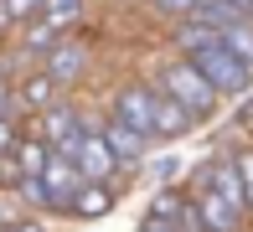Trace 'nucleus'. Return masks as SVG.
<instances>
[{"label": "nucleus", "mask_w": 253, "mask_h": 232, "mask_svg": "<svg viewBox=\"0 0 253 232\" xmlns=\"http://www.w3.org/2000/svg\"><path fill=\"white\" fill-rule=\"evenodd\" d=\"M145 77H150V83H155L160 93L181 98L191 114H197V119H217V114H222V103H227L222 93H217V88H212V83H207V77L197 73V62H191V57H181V52L155 57Z\"/></svg>", "instance_id": "obj_1"}, {"label": "nucleus", "mask_w": 253, "mask_h": 232, "mask_svg": "<svg viewBox=\"0 0 253 232\" xmlns=\"http://www.w3.org/2000/svg\"><path fill=\"white\" fill-rule=\"evenodd\" d=\"M67 160H73L78 170H83V181H103V186H119L124 181V165L114 160V150H109V139L98 134V124L83 114V129H78L67 145H57Z\"/></svg>", "instance_id": "obj_2"}, {"label": "nucleus", "mask_w": 253, "mask_h": 232, "mask_svg": "<svg viewBox=\"0 0 253 232\" xmlns=\"http://www.w3.org/2000/svg\"><path fill=\"white\" fill-rule=\"evenodd\" d=\"M93 124H98V134L109 139V150H114V160L124 165V176L145 170V160H150V145H155L150 134H140L134 124H124L114 109H103V119H93Z\"/></svg>", "instance_id": "obj_3"}, {"label": "nucleus", "mask_w": 253, "mask_h": 232, "mask_svg": "<svg viewBox=\"0 0 253 232\" xmlns=\"http://www.w3.org/2000/svg\"><path fill=\"white\" fill-rule=\"evenodd\" d=\"M109 109L119 114L124 124H134L140 134L160 139L155 134V83H150V77H124V83L114 88V103H109Z\"/></svg>", "instance_id": "obj_4"}, {"label": "nucleus", "mask_w": 253, "mask_h": 232, "mask_svg": "<svg viewBox=\"0 0 253 232\" xmlns=\"http://www.w3.org/2000/svg\"><path fill=\"white\" fill-rule=\"evenodd\" d=\"M88 67H93V46H88V37H57V46L42 57V73H52L62 88H73Z\"/></svg>", "instance_id": "obj_5"}, {"label": "nucleus", "mask_w": 253, "mask_h": 232, "mask_svg": "<svg viewBox=\"0 0 253 232\" xmlns=\"http://www.w3.org/2000/svg\"><path fill=\"white\" fill-rule=\"evenodd\" d=\"M186 196L197 201V212H202L207 232H243V222H248V217L238 212V206H227L222 196L207 186V181H186Z\"/></svg>", "instance_id": "obj_6"}, {"label": "nucleus", "mask_w": 253, "mask_h": 232, "mask_svg": "<svg viewBox=\"0 0 253 232\" xmlns=\"http://www.w3.org/2000/svg\"><path fill=\"white\" fill-rule=\"evenodd\" d=\"M47 196H52V212H67L73 206V196H78V186H83V170L73 165V160L62 155V150H52V160H47Z\"/></svg>", "instance_id": "obj_7"}, {"label": "nucleus", "mask_w": 253, "mask_h": 232, "mask_svg": "<svg viewBox=\"0 0 253 232\" xmlns=\"http://www.w3.org/2000/svg\"><path fill=\"white\" fill-rule=\"evenodd\" d=\"M78 129H83V114H78L67 98H57V103H47V109L37 114V134L47 139L52 150H57V145H67V139H73Z\"/></svg>", "instance_id": "obj_8"}, {"label": "nucleus", "mask_w": 253, "mask_h": 232, "mask_svg": "<svg viewBox=\"0 0 253 232\" xmlns=\"http://www.w3.org/2000/svg\"><path fill=\"white\" fill-rule=\"evenodd\" d=\"M197 124H202V119H197L181 98H170V93L155 88V134H160V139H186Z\"/></svg>", "instance_id": "obj_9"}, {"label": "nucleus", "mask_w": 253, "mask_h": 232, "mask_svg": "<svg viewBox=\"0 0 253 232\" xmlns=\"http://www.w3.org/2000/svg\"><path fill=\"white\" fill-rule=\"evenodd\" d=\"M114 186H103V181H83L78 186V196H73V206H67V217H88V222H98V217H109L114 212Z\"/></svg>", "instance_id": "obj_10"}, {"label": "nucleus", "mask_w": 253, "mask_h": 232, "mask_svg": "<svg viewBox=\"0 0 253 232\" xmlns=\"http://www.w3.org/2000/svg\"><path fill=\"white\" fill-rule=\"evenodd\" d=\"M16 98H21V109L42 114L47 103H57V98H62V83H57L52 73H42V67H37V73H26V77H21V93H16Z\"/></svg>", "instance_id": "obj_11"}, {"label": "nucleus", "mask_w": 253, "mask_h": 232, "mask_svg": "<svg viewBox=\"0 0 253 232\" xmlns=\"http://www.w3.org/2000/svg\"><path fill=\"white\" fill-rule=\"evenodd\" d=\"M10 160H16L21 176H47V160H52V145L42 134H21V145L10 150Z\"/></svg>", "instance_id": "obj_12"}, {"label": "nucleus", "mask_w": 253, "mask_h": 232, "mask_svg": "<svg viewBox=\"0 0 253 232\" xmlns=\"http://www.w3.org/2000/svg\"><path fill=\"white\" fill-rule=\"evenodd\" d=\"M10 196H16L26 212H52V196H47V181L42 176H16L10 181Z\"/></svg>", "instance_id": "obj_13"}, {"label": "nucleus", "mask_w": 253, "mask_h": 232, "mask_svg": "<svg viewBox=\"0 0 253 232\" xmlns=\"http://www.w3.org/2000/svg\"><path fill=\"white\" fill-rule=\"evenodd\" d=\"M83 5L88 0H42V21L57 31H73L78 21H83Z\"/></svg>", "instance_id": "obj_14"}, {"label": "nucleus", "mask_w": 253, "mask_h": 232, "mask_svg": "<svg viewBox=\"0 0 253 232\" xmlns=\"http://www.w3.org/2000/svg\"><path fill=\"white\" fill-rule=\"evenodd\" d=\"M222 41L233 46L238 57H243V62L253 67V16H238V21H227L222 26Z\"/></svg>", "instance_id": "obj_15"}, {"label": "nucleus", "mask_w": 253, "mask_h": 232, "mask_svg": "<svg viewBox=\"0 0 253 232\" xmlns=\"http://www.w3.org/2000/svg\"><path fill=\"white\" fill-rule=\"evenodd\" d=\"M150 10L170 16V21H186V16H197V0H150Z\"/></svg>", "instance_id": "obj_16"}, {"label": "nucleus", "mask_w": 253, "mask_h": 232, "mask_svg": "<svg viewBox=\"0 0 253 232\" xmlns=\"http://www.w3.org/2000/svg\"><path fill=\"white\" fill-rule=\"evenodd\" d=\"M238 155V176H243V196H248V217H253V145L248 150H233Z\"/></svg>", "instance_id": "obj_17"}, {"label": "nucleus", "mask_w": 253, "mask_h": 232, "mask_svg": "<svg viewBox=\"0 0 253 232\" xmlns=\"http://www.w3.org/2000/svg\"><path fill=\"white\" fill-rule=\"evenodd\" d=\"M16 145H21V124L16 119H0V160H5Z\"/></svg>", "instance_id": "obj_18"}, {"label": "nucleus", "mask_w": 253, "mask_h": 232, "mask_svg": "<svg viewBox=\"0 0 253 232\" xmlns=\"http://www.w3.org/2000/svg\"><path fill=\"white\" fill-rule=\"evenodd\" d=\"M10 16H16V26H21V21H37L42 16V0H10Z\"/></svg>", "instance_id": "obj_19"}, {"label": "nucleus", "mask_w": 253, "mask_h": 232, "mask_svg": "<svg viewBox=\"0 0 253 232\" xmlns=\"http://www.w3.org/2000/svg\"><path fill=\"white\" fill-rule=\"evenodd\" d=\"M16 103H21L16 93H5V88H0V119H16V114H10V109H16Z\"/></svg>", "instance_id": "obj_20"}, {"label": "nucleus", "mask_w": 253, "mask_h": 232, "mask_svg": "<svg viewBox=\"0 0 253 232\" xmlns=\"http://www.w3.org/2000/svg\"><path fill=\"white\" fill-rule=\"evenodd\" d=\"M10 26H16V16H10V0H0V37H10Z\"/></svg>", "instance_id": "obj_21"}, {"label": "nucleus", "mask_w": 253, "mask_h": 232, "mask_svg": "<svg viewBox=\"0 0 253 232\" xmlns=\"http://www.w3.org/2000/svg\"><path fill=\"white\" fill-rule=\"evenodd\" d=\"M5 222H16V212H10V206L0 201V227H5Z\"/></svg>", "instance_id": "obj_22"}, {"label": "nucleus", "mask_w": 253, "mask_h": 232, "mask_svg": "<svg viewBox=\"0 0 253 232\" xmlns=\"http://www.w3.org/2000/svg\"><path fill=\"white\" fill-rule=\"evenodd\" d=\"M0 232H16V227H10V222H5V227H0Z\"/></svg>", "instance_id": "obj_23"}, {"label": "nucleus", "mask_w": 253, "mask_h": 232, "mask_svg": "<svg viewBox=\"0 0 253 232\" xmlns=\"http://www.w3.org/2000/svg\"><path fill=\"white\" fill-rule=\"evenodd\" d=\"M134 232H145V222H140V227H134Z\"/></svg>", "instance_id": "obj_24"}, {"label": "nucleus", "mask_w": 253, "mask_h": 232, "mask_svg": "<svg viewBox=\"0 0 253 232\" xmlns=\"http://www.w3.org/2000/svg\"><path fill=\"white\" fill-rule=\"evenodd\" d=\"M145 5H150V0H145Z\"/></svg>", "instance_id": "obj_25"}]
</instances>
